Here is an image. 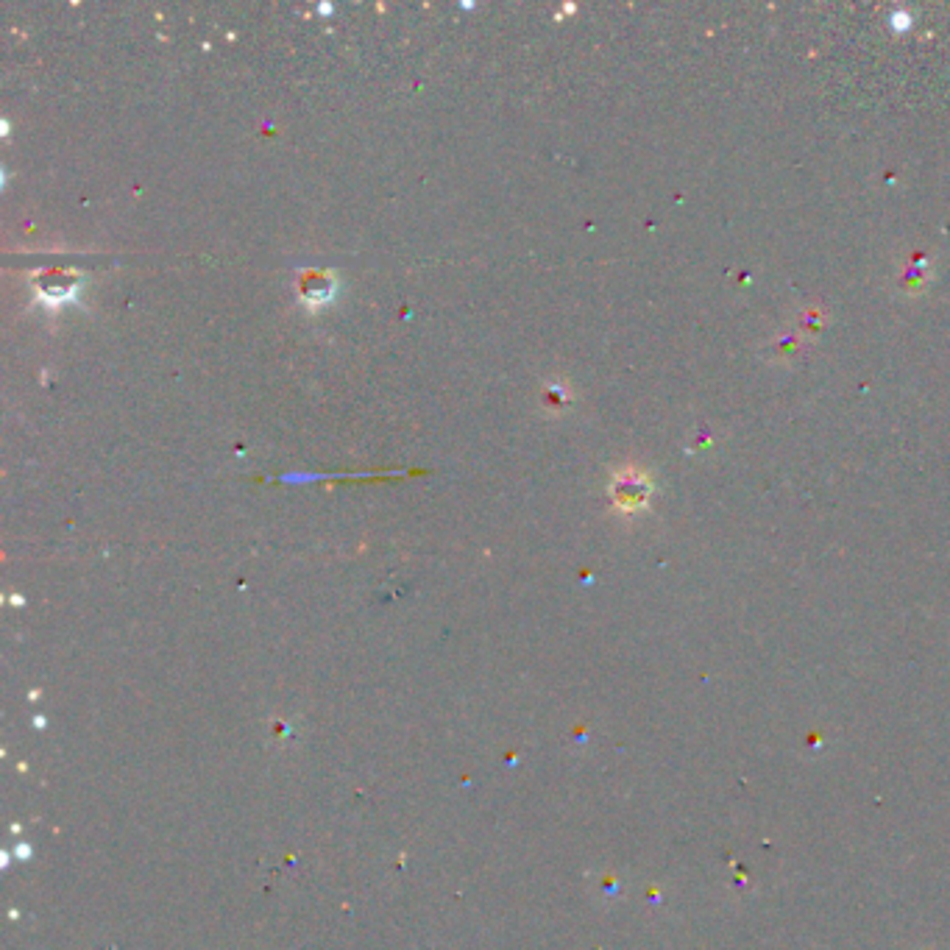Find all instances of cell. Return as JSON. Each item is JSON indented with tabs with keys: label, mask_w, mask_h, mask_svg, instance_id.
Segmentation results:
<instances>
[{
	"label": "cell",
	"mask_w": 950,
	"mask_h": 950,
	"mask_svg": "<svg viewBox=\"0 0 950 950\" xmlns=\"http://www.w3.org/2000/svg\"><path fill=\"white\" fill-rule=\"evenodd\" d=\"M652 496V482L647 471L638 466H622L616 469L611 480V499L613 508L622 516H636L638 510L647 508Z\"/></svg>",
	"instance_id": "6da1fadb"
},
{
	"label": "cell",
	"mask_w": 950,
	"mask_h": 950,
	"mask_svg": "<svg viewBox=\"0 0 950 950\" xmlns=\"http://www.w3.org/2000/svg\"><path fill=\"white\" fill-rule=\"evenodd\" d=\"M79 279L81 276L73 268H48L31 276V285L45 304H65L76 296Z\"/></svg>",
	"instance_id": "7a4b0ae2"
},
{
	"label": "cell",
	"mask_w": 950,
	"mask_h": 950,
	"mask_svg": "<svg viewBox=\"0 0 950 950\" xmlns=\"http://www.w3.org/2000/svg\"><path fill=\"white\" fill-rule=\"evenodd\" d=\"M338 293V276L329 271H304L299 279V299L304 307H326Z\"/></svg>",
	"instance_id": "3957f363"
},
{
	"label": "cell",
	"mask_w": 950,
	"mask_h": 950,
	"mask_svg": "<svg viewBox=\"0 0 950 950\" xmlns=\"http://www.w3.org/2000/svg\"><path fill=\"white\" fill-rule=\"evenodd\" d=\"M925 262H917V265H911L909 271H906V279H903V287L909 290V293H917V290H923L925 287Z\"/></svg>",
	"instance_id": "277c9868"
}]
</instances>
